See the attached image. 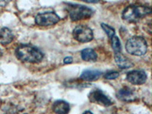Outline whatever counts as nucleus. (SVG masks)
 I'll return each mask as SVG.
<instances>
[{"label":"nucleus","instance_id":"1","mask_svg":"<svg viewBox=\"0 0 152 114\" xmlns=\"http://www.w3.org/2000/svg\"><path fill=\"white\" fill-rule=\"evenodd\" d=\"M15 55L22 62H39L43 59V53L34 46L30 44H20L15 49Z\"/></svg>","mask_w":152,"mask_h":114},{"label":"nucleus","instance_id":"2","mask_svg":"<svg viewBox=\"0 0 152 114\" xmlns=\"http://www.w3.org/2000/svg\"><path fill=\"white\" fill-rule=\"evenodd\" d=\"M150 6L145 5H130L123 10L122 17L124 20L130 22H136L141 18L151 14Z\"/></svg>","mask_w":152,"mask_h":114},{"label":"nucleus","instance_id":"3","mask_svg":"<svg viewBox=\"0 0 152 114\" xmlns=\"http://www.w3.org/2000/svg\"><path fill=\"white\" fill-rule=\"evenodd\" d=\"M126 50L129 54L140 56L147 52V41L142 37H132L129 38L126 42Z\"/></svg>","mask_w":152,"mask_h":114},{"label":"nucleus","instance_id":"4","mask_svg":"<svg viewBox=\"0 0 152 114\" xmlns=\"http://www.w3.org/2000/svg\"><path fill=\"white\" fill-rule=\"evenodd\" d=\"M67 11L69 17L72 21H78L82 19H87L91 17L94 14L93 9L85 5L77 4H67Z\"/></svg>","mask_w":152,"mask_h":114},{"label":"nucleus","instance_id":"5","mask_svg":"<svg viewBox=\"0 0 152 114\" xmlns=\"http://www.w3.org/2000/svg\"><path fill=\"white\" fill-rule=\"evenodd\" d=\"M72 35L73 37L77 41L81 42V43L89 42L93 40L94 38L93 31L89 27L85 26L83 24L78 25L75 28V29L73 30Z\"/></svg>","mask_w":152,"mask_h":114},{"label":"nucleus","instance_id":"6","mask_svg":"<svg viewBox=\"0 0 152 114\" xmlns=\"http://www.w3.org/2000/svg\"><path fill=\"white\" fill-rule=\"evenodd\" d=\"M60 18L54 12H47L40 13L35 17V23L40 26H50L56 24Z\"/></svg>","mask_w":152,"mask_h":114},{"label":"nucleus","instance_id":"7","mask_svg":"<svg viewBox=\"0 0 152 114\" xmlns=\"http://www.w3.org/2000/svg\"><path fill=\"white\" fill-rule=\"evenodd\" d=\"M88 98L92 103H95L104 107H109L113 104L112 100L105 94H104L102 91L98 89L92 91L88 95Z\"/></svg>","mask_w":152,"mask_h":114},{"label":"nucleus","instance_id":"8","mask_svg":"<svg viewBox=\"0 0 152 114\" xmlns=\"http://www.w3.org/2000/svg\"><path fill=\"white\" fill-rule=\"evenodd\" d=\"M126 79L132 85H142L147 80V75L142 70H133L127 73Z\"/></svg>","mask_w":152,"mask_h":114},{"label":"nucleus","instance_id":"9","mask_svg":"<svg viewBox=\"0 0 152 114\" xmlns=\"http://www.w3.org/2000/svg\"><path fill=\"white\" fill-rule=\"evenodd\" d=\"M135 91L129 87H123L116 93L117 98L123 101H132L135 100Z\"/></svg>","mask_w":152,"mask_h":114},{"label":"nucleus","instance_id":"10","mask_svg":"<svg viewBox=\"0 0 152 114\" xmlns=\"http://www.w3.org/2000/svg\"><path fill=\"white\" fill-rule=\"evenodd\" d=\"M53 110L56 114H67L70 110V106L65 100H56L53 105Z\"/></svg>","mask_w":152,"mask_h":114},{"label":"nucleus","instance_id":"11","mask_svg":"<svg viewBox=\"0 0 152 114\" xmlns=\"http://www.w3.org/2000/svg\"><path fill=\"white\" fill-rule=\"evenodd\" d=\"M114 59L116 62V65L119 66L120 69H129V68L132 67L133 64L132 63L131 61L125 56L124 55L121 53H115V56H114Z\"/></svg>","mask_w":152,"mask_h":114},{"label":"nucleus","instance_id":"12","mask_svg":"<svg viewBox=\"0 0 152 114\" xmlns=\"http://www.w3.org/2000/svg\"><path fill=\"white\" fill-rule=\"evenodd\" d=\"M101 72L98 70H93V69H88L85 70L81 75V79L86 81H93L98 79L101 75Z\"/></svg>","mask_w":152,"mask_h":114},{"label":"nucleus","instance_id":"13","mask_svg":"<svg viewBox=\"0 0 152 114\" xmlns=\"http://www.w3.org/2000/svg\"><path fill=\"white\" fill-rule=\"evenodd\" d=\"M14 35L12 31L8 28H2L0 30V43L3 45L9 44L12 41Z\"/></svg>","mask_w":152,"mask_h":114},{"label":"nucleus","instance_id":"14","mask_svg":"<svg viewBox=\"0 0 152 114\" xmlns=\"http://www.w3.org/2000/svg\"><path fill=\"white\" fill-rule=\"evenodd\" d=\"M81 56L84 61L87 62H94L97 59V53L94 50L90 48L84 49L81 52Z\"/></svg>","mask_w":152,"mask_h":114},{"label":"nucleus","instance_id":"15","mask_svg":"<svg viewBox=\"0 0 152 114\" xmlns=\"http://www.w3.org/2000/svg\"><path fill=\"white\" fill-rule=\"evenodd\" d=\"M110 43L111 46H112L113 50H114L115 53H120L122 50V46L120 41H119V39L117 36H113V37L110 38Z\"/></svg>","mask_w":152,"mask_h":114},{"label":"nucleus","instance_id":"16","mask_svg":"<svg viewBox=\"0 0 152 114\" xmlns=\"http://www.w3.org/2000/svg\"><path fill=\"white\" fill-rule=\"evenodd\" d=\"M101 28H102V29L105 31V33L107 34V36L109 37L110 39L111 37H113V36H115V30H114V28H113L112 27L109 26L108 24L102 23V24H101Z\"/></svg>","mask_w":152,"mask_h":114},{"label":"nucleus","instance_id":"17","mask_svg":"<svg viewBox=\"0 0 152 114\" xmlns=\"http://www.w3.org/2000/svg\"><path fill=\"white\" fill-rule=\"evenodd\" d=\"M119 76V73L116 71H110L106 73L104 75V78L108 80H112V79H116Z\"/></svg>","mask_w":152,"mask_h":114},{"label":"nucleus","instance_id":"18","mask_svg":"<svg viewBox=\"0 0 152 114\" xmlns=\"http://www.w3.org/2000/svg\"><path fill=\"white\" fill-rule=\"evenodd\" d=\"M63 62H64V64H70L73 62V58L71 56H67L65 58Z\"/></svg>","mask_w":152,"mask_h":114},{"label":"nucleus","instance_id":"19","mask_svg":"<svg viewBox=\"0 0 152 114\" xmlns=\"http://www.w3.org/2000/svg\"><path fill=\"white\" fill-rule=\"evenodd\" d=\"M83 114H93L91 112V111H89V110H88V111H85V113H84Z\"/></svg>","mask_w":152,"mask_h":114},{"label":"nucleus","instance_id":"20","mask_svg":"<svg viewBox=\"0 0 152 114\" xmlns=\"http://www.w3.org/2000/svg\"><path fill=\"white\" fill-rule=\"evenodd\" d=\"M2 55H3V53H2V51L1 50V49H0V57H2Z\"/></svg>","mask_w":152,"mask_h":114}]
</instances>
